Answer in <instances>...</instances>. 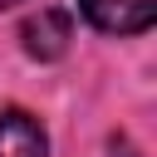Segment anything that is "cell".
<instances>
[{
  "label": "cell",
  "instance_id": "cell-1",
  "mask_svg": "<svg viewBox=\"0 0 157 157\" xmlns=\"http://www.w3.org/2000/svg\"><path fill=\"white\" fill-rule=\"evenodd\" d=\"M69 39H74V20L64 15V10H39V15H29L25 25H20V44H25V54L29 59H64L69 54Z\"/></svg>",
  "mask_w": 157,
  "mask_h": 157
},
{
  "label": "cell",
  "instance_id": "cell-4",
  "mask_svg": "<svg viewBox=\"0 0 157 157\" xmlns=\"http://www.w3.org/2000/svg\"><path fill=\"white\" fill-rule=\"evenodd\" d=\"M10 5H20V0H0V10H10Z\"/></svg>",
  "mask_w": 157,
  "mask_h": 157
},
{
  "label": "cell",
  "instance_id": "cell-2",
  "mask_svg": "<svg viewBox=\"0 0 157 157\" xmlns=\"http://www.w3.org/2000/svg\"><path fill=\"white\" fill-rule=\"evenodd\" d=\"M78 10L103 34H142L157 15V0H78Z\"/></svg>",
  "mask_w": 157,
  "mask_h": 157
},
{
  "label": "cell",
  "instance_id": "cell-3",
  "mask_svg": "<svg viewBox=\"0 0 157 157\" xmlns=\"http://www.w3.org/2000/svg\"><path fill=\"white\" fill-rule=\"evenodd\" d=\"M49 137L34 113L25 108H0V157H44Z\"/></svg>",
  "mask_w": 157,
  "mask_h": 157
}]
</instances>
